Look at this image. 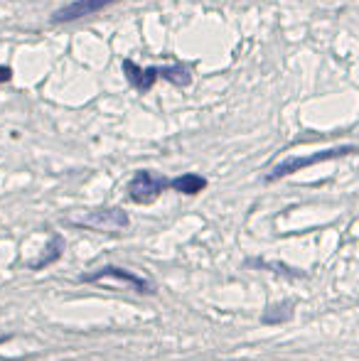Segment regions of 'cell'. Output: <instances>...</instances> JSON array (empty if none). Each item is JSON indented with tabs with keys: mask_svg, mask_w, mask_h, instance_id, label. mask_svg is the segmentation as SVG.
<instances>
[{
	"mask_svg": "<svg viewBox=\"0 0 359 361\" xmlns=\"http://www.w3.org/2000/svg\"><path fill=\"white\" fill-rule=\"evenodd\" d=\"M10 79H13V69L0 64V84H5V81H10Z\"/></svg>",
	"mask_w": 359,
	"mask_h": 361,
	"instance_id": "9c48e42d",
	"label": "cell"
},
{
	"mask_svg": "<svg viewBox=\"0 0 359 361\" xmlns=\"http://www.w3.org/2000/svg\"><path fill=\"white\" fill-rule=\"evenodd\" d=\"M10 339H13V334H0V344L10 342Z\"/></svg>",
	"mask_w": 359,
	"mask_h": 361,
	"instance_id": "30bf717a",
	"label": "cell"
},
{
	"mask_svg": "<svg viewBox=\"0 0 359 361\" xmlns=\"http://www.w3.org/2000/svg\"><path fill=\"white\" fill-rule=\"evenodd\" d=\"M123 74L128 79V84L133 86L135 91L140 94H148L150 89L155 86V81L160 79V67H138L133 59H123Z\"/></svg>",
	"mask_w": 359,
	"mask_h": 361,
	"instance_id": "8992f818",
	"label": "cell"
},
{
	"mask_svg": "<svg viewBox=\"0 0 359 361\" xmlns=\"http://www.w3.org/2000/svg\"><path fill=\"white\" fill-rule=\"evenodd\" d=\"M74 224H77V226L94 228V231L114 233V231H123V228H128V214H126L121 207H106V209L101 207V209L87 212V214Z\"/></svg>",
	"mask_w": 359,
	"mask_h": 361,
	"instance_id": "3957f363",
	"label": "cell"
},
{
	"mask_svg": "<svg viewBox=\"0 0 359 361\" xmlns=\"http://www.w3.org/2000/svg\"><path fill=\"white\" fill-rule=\"evenodd\" d=\"M116 3H121V0H72V3L59 8L57 13L52 15V23H57V25L77 23V20L101 13V10L111 8V5H116Z\"/></svg>",
	"mask_w": 359,
	"mask_h": 361,
	"instance_id": "277c9868",
	"label": "cell"
},
{
	"mask_svg": "<svg viewBox=\"0 0 359 361\" xmlns=\"http://www.w3.org/2000/svg\"><path fill=\"white\" fill-rule=\"evenodd\" d=\"M168 190V177L155 175L150 170H138L128 182V197L135 204H153Z\"/></svg>",
	"mask_w": 359,
	"mask_h": 361,
	"instance_id": "7a4b0ae2",
	"label": "cell"
},
{
	"mask_svg": "<svg viewBox=\"0 0 359 361\" xmlns=\"http://www.w3.org/2000/svg\"><path fill=\"white\" fill-rule=\"evenodd\" d=\"M168 190H175L187 197H195V195H200L202 190H207V180L202 175H195V172H185V175L175 177V180H168Z\"/></svg>",
	"mask_w": 359,
	"mask_h": 361,
	"instance_id": "52a82bcc",
	"label": "cell"
},
{
	"mask_svg": "<svg viewBox=\"0 0 359 361\" xmlns=\"http://www.w3.org/2000/svg\"><path fill=\"white\" fill-rule=\"evenodd\" d=\"M357 152L355 145H340V147H330V150H320V152H312V155H303V157H288V160L278 162L276 167L266 175V182H278L283 177H291L296 172L305 170V167H312L317 162H327V160H337V157H345Z\"/></svg>",
	"mask_w": 359,
	"mask_h": 361,
	"instance_id": "6da1fadb",
	"label": "cell"
},
{
	"mask_svg": "<svg viewBox=\"0 0 359 361\" xmlns=\"http://www.w3.org/2000/svg\"><path fill=\"white\" fill-rule=\"evenodd\" d=\"M62 253H64V241H62V236H59V233H54V236L49 238L44 253L35 263H30V268H32V271H39V268H44V266H52L54 261H59V258H62Z\"/></svg>",
	"mask_w": 359,
	"mask_h": 361,
	"instance_id": "ba28073f",
	"label": "cell"
},
{
	"mask_svg": "<svg viewBox=\"0 0 359 361\" xmlns=\"http://www.w3.org/2000/svg\"><path fill=\"white\" fill-rule=\"evenodd\" d=\"M104 278H118V281L128 283V286L133 288L135 293H140V295H153L155 293V286L150 281H145V278L135 276V273H130V271H123V268H118V266H106V268H101V271L84 273L79 281H82V283H96V281H104Z\"/></svg>",
	"mask_w": 359,
	"mask_h": 361,
	"instance_id": "5b68a950",
	"label": "cell"
}]
</instances>
